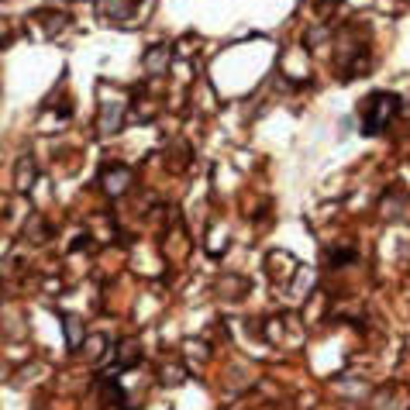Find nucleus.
Listing matches in <instances>:
<instances>
[{
	"label": "nucleus",
	"instance_id": "3",
	"mask_svg": "<svg viewBox=\"0 0 410 410\" xmlns=\"http://www.w3.org/2000/svg\"><path fill=\"white\" fill-rule=\"evenodd\" d=\"M124 114H128V104H124V100H104V104H100V118H97V131H100V135L121 131Z\"/></svg>",
	"mask_w": 410,
	"mask_h": 410
},
{
	"label": "nucleus",
	"instance_id": "2",
	"mask_svg": "<svg viewBox=\"0 0 410 410\" xmlns=\"http://www.w3.org/2000/svg\"><path fill=\"white\" fill-rule=\"evenodd\" d=\"M131 169L128 165H104V172H100V190L107 193V197H124L128 190H131Z\"/></svg>",
	"mask_w": 410,
	"mask_h": 410
},
{
	"label": "nucleus",
	"instance_id": "8",
	"mask_svg": "<svg viewBox=\"0 0 410 410\" xmlns=\"http://www.w3.org/2000/svg\"><path fill=\"white\" fill-rule=\"evenodd\" d=\"M183 366H163V383L165 386H176V383H183Z\"/></svg>",
	"mask_w": 410,
	"mask_h": 410
},
{
	"label": "nucleus",
	"instance_id": "6",
	"mask_svg": "<svg viewBox=\"0 0 410 410\" xmlns=\"http://www.w3.org/2000/svg\"><path fill=\"white\" fill-rule=\"evenodd\" d=\"M62 324H66V341H69V348H73V352H80L83 341H86V328H83V321L80 317H66Z\"/></svg>",
	"mask_w": 410,
	"mask_h": 410
},
{
	"label": "nucleus",
	"instance_id": "7",
	"mask_svg": "<svg viewBox=\"0 0 410 410\" xmlns=\"http://www.w3.org/2000/svg\"><path fill=\"white\" fill-rule=\"evenodd\" d=\"M138 359H142V352H138V341H135V338H128V341L118 345V362H121V369H131Z\"/></svg>",
	"mask_w": 410,
	"mask_h": 410
},
{
	"label": "nucleus",
	"instance_id": "1",
	"mask_svg": "<svg viewBox=\"0 0 410 410\" xmlns=\"http://www.w3.org/2000/svg\"><path fill=\"white\" fill-rule=\"evenodd\" d=\"M400 111V97L390 93V90H379V93H369L362 100V135H379L386 131V124L397 118Z\"/></svg>",
	"mask_w": 410,
	"mask_h": 410
},
{
	"label": "nucleus",
	"instance_id": "5",
	"mask_svg": "<svg viewBox=\"0 0 410 410\" xmlns=\"http://www.w3.org/2000/svg\"><path fill=\"white\" fill-rule=\"evenodd\" d=\"M35 172H39V165H35V156H25L18 169H14V190L18 193H28L32 186H35Z\"/></svg>",
	"mask_w": 410,
	"mask_h": 410
},
{
	"label": "nucleus",
	"instance_id": "4",
	"mask_svg": "<svg viewBox=\"0 0 410 410\" xmlns=\"http://www.w3.org/2000/svg\"><path fill=\"white\" fill-rule=\"evenodd\" d=\"M142 66H145V73H152V76H165V69H169V45H152V48L145 52Z\"/></svg>",
	"mask_w": 410,
	"mask_h": 410
}]
</instances>
